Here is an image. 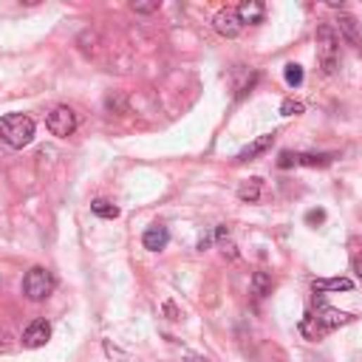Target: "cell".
Here are the masks:
<instances>
[{
	"mask_svg": "<svg viewBox=\"0 0 362 362\" xmlns=\"http://www.w3.org/2000/svg\"><path fill=\"white\" fill-rule=\"evenodd\" d=\"M187 362H210V359H207V356H199V354H190Z\"/></svg>",
	"mask_w": 362,
	"mask_h": 362,
	"instance_id": "cell-23",
	"label": "cell"
},
{
	"mask_svg": "<svg viewBox=\"0 0 362 362\" xmlns=\"http://www.w3.org/2000/svg\"><path fill=\"white\" fill-rule=\"evenodd\" d=\"M241 26H258L263 23V15H266V6L261 4V0H244V4L235 9Z\"/></svg>",
	"mask_w": 362,
	"mask_h": 362,
	"instance_id": "cell-8",
	"label": "cell"
},
{
	"mask_svg": "<svg viewBox=\"0 0 362 362\" xmlns=\"http://www.w3.org/2000/svg\"><path fill=\"white\" fill-rule=\"evenodd\" d=\"M130 9H133V12H139V15H150V12H156V9H158V4H133Z\"/></svg>",
	"mask_w": 362,
	"mask_h": 362,
	"instance_id": "cell-19",
	"label": "cell"
},
{
	"mask_svg": "<svg viewBox=\"0 0 362 362\" xmlns=\"http://www.w3.org/2000/svg\"><path fill=\"white\" fill-rule=\"evenodd\" d=\"M213 26H216V32L218 35H224V37H238L241 35V20H238V15H235V9H221L216 18H213Z\"/></svg>",
	"mask_w": 362,
	"mask_h": 362,
	"instance_id": "cell-6",
	"label": "cell"
},
{
	"mask_svg": "<svg viewBox=\"0 0 362 362\" xmlns=\"http://www.w3.org/2000/svg\"><path fill=\"white\" fill-rule=\"evenodd\" d=\"M311 289H314L317 294H325V292H351L354 283H351L348 277H317V280L311 283Z\"/></svg>",
	"mask_w": 362,
	"mask_h": 362,
	"instance_id": "cell-10",
	"label": "cell"
},
{
	"mask_svg": "<svg viewBox=\"0 0 362 362\" xmlns=\"http://www.w3.org/2000/svg\"><path fill=\"white\" fill-rule=\"evenodd\" d=\"M51 339V325L46 320H35L29 323V328L23 331V345L26 348H43Z\"/></svg>",
	"mask_w": 362,
	"mask_h": 362,
	"instance_id": "cell-7",
	"label": "cell"
},
{
	"mask_svg": "<svg viewBox=\"0 0 362 362\" xmlns=\"http://www.w3.org/2000/svg\"><path fill=\"white\" fill-rule=\"evenodd\" d=\"M292 164H297V156H292V153H280V158H277V167L289 170Z\"/></svg>",
	"mask_w": 362,
	"mask_h": 362,
	"instance_id": "cell-20",
	"label": "cell"
},
{
	"mask_svg": "<svg viewBox=\"0 0 362 362\" xmlns=\"http://www.w3.org/2000/svg\"><path fill=\"white\" fill-rule=\"evenodd\" d=\"M306 221H308V224H323V221H325V213H323V210H311V213L306 216Z\"/></svg>",
	"mask_w": 362,
	"mask_h": 362,
	"instance_id": "cell-21",
	"label": "cell"
},
{
	"mask_svg": "<svg viewBox=\"0 0 362 362\" xmlns=\"http://www.w3.org/2000/svg\"><path fill=\"white\" fill-rule=\"evenodd\" d=\"M354 269H356V275L362 277V252H359V255L354 258Z\"/></svg>",
	"mask_w": 362,
	"mask_h": 362,
	"instance_id": "cell-22",
	"label": "cell"
},
{
	"mask_svg": "<svg viewBox=\"0 0 362 362\" xmlns=\"http://www.w3.org/2000/svg\"><path fill=\"white\" fill-rule=\"evenodd\" d=\"M272 142H275V133H266V136H258L252 144H246L241 153H238V161H249V158H255V156H261V153H266L269 147H272Z\"/></svg>",
	"mask_w": 362,
	"mask_h": 362,
	"instance_id": "cell-12",
	"label": "cell"
},
{
	"mask_svg": "<svg viewBox=\"0 0 362 362\" xmlns=\"http://www.w3.org/2000/svg\"><path fill=\"white\" fill-rule=\"evenodd\" d=\"M345 323H351V314H345L339 308H331V306H325L320 300L314 314H306V320L300 323V331L306 337H320V334H328V331H334V328H339Z\"/></svg>",
	"mask_w": 362,
	"mask_h": 362,
	"instance_id": "cell-1",
	"label": "cell"
},
{
	"mask_svg": "<svg viewBox=\"0 0 362 362\" xmlns=\"http://www.w3.org/2000/svg\"><path fill=\"white\" fill-rule=\"evenodd\" d=\"M167 241H170L167 227H150V230L142 235V244H144V249H150V252H161V249L167 246Z\"/></svg>",
	"mask_w": 362,
	"mask_h": 362,
	"instance_id": "cell-9",
	"label": "cell"
},
{
	"mask_svg": "<svg viewBox=\"0 0 362 362\" xmlns=\"http://www.w3.org/2000/svg\"><path fill=\"white\" fill-rule=\"evenodd\" d=\"M51 292H54V275H51L49 269L35 266V269L26 272V277H23V294H26L29 300L40 303V300H46Z\"/></svg>",
	"mask_w": 362,
	"mask_h": 362,
	"instance_id": "cell-4",
	"label": "cell"
},
{
	"mask_svg": "<svg viewBox=\"0 0 362 362\" xmlns=\"http://www.w3.org/2000/svg\"><path fill=\"white\" fill-rule=\"evenodd\" d=\"M46 127H49L54 136L65 139V136H71V133L77 130V113H74L71 108L60 105V108H54V111L49 113V119H46Z\"/></svg>",
	"mask_w": 362,
	"mask_h": 362,
	"instance_id": "cell-5",
	"label": "cell"
},
{
	"mask_svg": "<svg viewBox=\"0 0 362 362\" xmlns=\"http://www.w3.org/2000/svg\"><path fill=\"white\" fill-rule=\"evenodd\" d=\"M283 77H286V82H289L292 88H297V85L303 82V68H300L297 63H289V65L283 68Z\"/></svg>",
	"mask_w": 362,
	"mask_h": 362,
	"instance_id": "cell-17",
	"label": "cell"
},
{
	"mask_svg": "<svg viewBox=\"0 0 362 362\" xmlns=\"http://www.w3.org/2000/svg\"><path fill=\"white\" fill-rule=\"evenodd\" d=\"M339 35L354 46V49H362V35H359V23L351 18V15H339Z\"/></svg>",
	"mask_w": 362,
	"mask_h": 362,
	"instance_id": "cell-11",
	"label": "cell"
},
{
	"mask_svg": "<svg viewBox=\"0 0 362 362\" xmlns=\"http://www.w3.org/2000/svg\"><path fill=\"white\" fill-rule=\"evenodd\" d=\"M252 294H255V297L272 294V275H269V272H255V275H252Z\"/></svg>",
	"mask_w": 362,
	"mask_h": 362,
	"instance_id": "cell-15",
	"label": "cell"
},
{
	"mask_svg": "<svg viewBox=\"0 0 362 362\" xmlns=\"http://www.w3.org/2000/svg\"><path fill=\"white\" fill-rule=\"evenodd\" d=\"M0 139H4L9 147L20 150L26 144H32L35 139V119L26 113H9L0 119Z\"/></svg>",
	"mask_w": 362,
	"mask_h": 362,
	"instance_id": "cell-2",
	"label": "cell"
},
{
	"mask_svg": "<svg viewBox=\"0 0 362 362\" xmlns=\"http://www.w3.org/2000/svg\"><path fill=\"white\" fill-rule=\"evenodd\" d=\"M303 111H306V105H303V102H294V99H286V102L280 105V113H283V116H300Z\"/></svg>",
	"mask_w": 362,
	"mask_h": 362,
	"instance_id": "cell-18",
	"label": "cell"
},
{
	"mask_svg": "<svg viewBox=\"0 0 362 362\" xmlns=\"http://www.w3.org/2000/svg\"><path fill=\"white\" fill-rule=\"evenodd\" d=\"M334 158V153H297V164L303 167H328Z\"/></svg>",
	"mask_w": 362,
	"mask_h": 362,
	"instance_id": "cell-13",
	"label": "cell"
},
{
	"mask_svg": "<svg viewBox=\"0 0 362 362\" xmlns=\"http://www.w3.org/2000/svg\"><path fill=\"white\" fill-rule=\"evenodd\" d=\"M238 199L246 201V204H255L261 199V178H249L238 187Z\"/></svg>",
	"mask_w": 362,
	"mask_h": 362,
	"instance_id": "cell-14",
	"label": "cell"
},
{
	"mask_svg": "<svg viewBox=\"0 0 362 362\" xmlns=\"http://www.w3.org/2000/svg\"><path fill=\"white\" fill-rule=\"evenodd\" d=\"M91 213H94L96 218H108V221H111V218H116V216H119V207H116V204H111L108 199H96V201L91 204Z\"/></svg>",
	"mask_w": 362,
	"mask_h": 362,
	"instance_id": "cell-16",
	"label": "cell"
},
{
	"mask_svg": "<svg viewBox=\"0 0 362 362\" xmlns=\"http://www.w3.org/2000/svg\"><path fill=\"white\" fill-rule=\"evenodd\" d=\"M317 57H320V65L325 74H334L337 65H339V37L334 32V26L323 23L317 29Z\"/></svg>",
	"mask_w": 362,
	"mask_h": 362,
	"instance_id": "cell-3",
	"label": "cell"
}]
</instances>
